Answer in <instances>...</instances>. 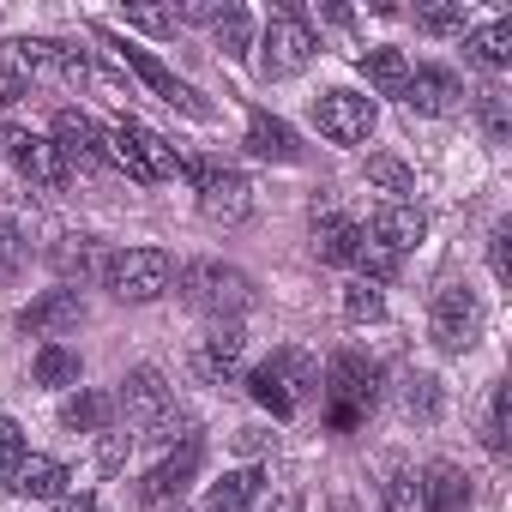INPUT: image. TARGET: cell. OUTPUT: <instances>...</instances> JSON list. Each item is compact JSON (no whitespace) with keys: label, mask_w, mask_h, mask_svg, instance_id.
<instances>
[{"label":"cell","mask_w":512,"mask_h":512,"mask_svg":"<svg viewBox=\"0 0 512 512\" xmlns=\"http://www.w3.org/2000/svg\"><path fill=\"white\" fill-rule=\"evenodd\" d=\"M67 482H73V476H67V464H61V458L25 452V464L13 470V482H7V488H13V494H25V500H61V494H67Z\"/></svg>","instance_id":"cell-23"},{"label":"cell","mask_w":512,"mask_h":512,"mask_svg":"<svg viewBox=\"0 0 512 512\" xmlns=\"http://www.w3.org/2000/svg\"><path fill=\"white\" fill-rule=\"evenodd\" d=\"M488 266H494L500 284H512V223H500V229L488 235Z\"/></svg>","instance_id":"cell-41"},{"label":"cell","mask_w":512,"mask_h":512,"mask_svg":"<svg viewBox=\"0 0 512 512\" xmlns=\"http://www.w3.org/2000/svg\"><path fill=\"white\" fill-rule=\"evenodd\" d=\"M476 121H482V133H488L494 145L512 139V115H506V97H500V91H482V97H476Z\"/></svg>","instance_id":"cell-39"},{"label":"cell","mask_w":512,"mask_h":512,"mask_svg":"<svg viewBox=\"0 0 512 512\" xmlns=\"http://www.w3.org/2000/svg\"><path fill=\"white\" fill-rule=\"evenodd\" d=\"M344 320L350 326H362V320H386V296L374 290V284H344Z\"/></svg>","instance_id":"cell-37"},{"label":"cell","mask_w":512,"mask_h":512,"mask_svg":"<svg viewBox=\"0 0 512 512\" xmlns=\"http://www.w3.org/2000/svg\"><path fill=\"white\" fill-rule=\"evenodd\" d=\"M314 392H320V362H314L308 350H296V344L272 350L260 368L247 374V398H253V404H266L272 416H296Z\"/></svg>","instance_id":"cell-1"},{"label":"cell","mask_w":512,"mask_h":512,"mask_svg":"<svg viewBox=\"0 0 512 512\" xmlns=\"http://www.w3.org/2000/svg\"><path fill=\"white\" fill-rule=\"evenodd\" d=\"M55 512H97V500H91V494H61Z\"/></svg>","instance_id":"cell-45"},{"label":"cell","mask_w":512,"mask_h":512,"mask_svg":"<svg viewBox=\"0 0 512 512\" xmlns=\"http://www.w3.org/2000/svg\"><path fill=\"white\" fill-rule=\"evenodd\" d=\"M19 464H25V428L13 416H0V482H13Z\"/></svg>","instance_id":"cell-40"},{"label":"cell","mask_w":512,"mask_h":512,"mask_svg":"<svg viewBox=\"0 0 512 512\" xmlns=\"http://www.w3.org/2000/svg\"><path fill=\"white\" fill-rule=\"evenodd\" d=\"M31 374H37V386H79L85 362H79V350H67V344H43L37 362H31Z\"/></svg>","instance_id":"cell-32"},{"label":"cell","mask_w":512,"mask_h":512,"mask_svg":"<svg viewBox=\"0 0 512 512\" xmlns=\"http://www.w3.org/2000/svg\"><path fill=\"white\" fill-rule=\"evenodd\" d=\"M260 79H296L308 61H314V31H308V13L302 7H278L272 13V25L260 31Z\"/></svg>","instance_id":"cell-6"},{"label":"cell","mask_w":512,"mask_h":512,"mask_svg":"<svg viewBox=\"0 0 512 512\" xmlns=\"http://www.w3.org/2000/svg\"><path fill=\"white\" fill-rule=\"evenodd\" d=\"M428 338L440 356H464L476 338H482V302L470 284H440L434 302H428Z\"/></svg>","instance_id":"cell-7"},{"label":"cell","mask_w":512,"mask_h":512,"mask_svg":"<svg viewBox=\"0 0 512 512\" xmlns=\"http://www.w3.org/2000/svg\"><path fill=\"white\" fill-rule=\"evenodd\" d=\"M103 284L115 302H157L175 284V260L163 247H121L103 260Z\"/></svg>","instance_id":"cell-5"},{"label":"cell","mask_w":512,"mask_h":512,"mask_svg":"<svg viewBox=\"0 0 512 512\" xmlns=\"http://www.w3.org/2000/svg\"><path fill=\"white\" fill-rule=\"evenodd\" d=\"M121 19H127V31H145V37H175V31H181L175 7H151V0H133V7H121Z\"/></svg>","instance_id":"cell-36"},{"label":"cell","mask_w":512,"mask_h":512,"mask_svg":"<svg viewBox=\"0 0 512 512\" xmlns=\"http://www.w3.org/2000/svg\"><path fill=\"white\" fill-rule=\"evenodd\" d=\"M109 422H115V392L79 386V392L61 404V428H67V434H109Z\"/></svg>","instance_id":"cell-24"},{"label":"cell","mask_w":512,"mask_h":512,"mask_svg":"<svg viewBox=\"0 0 512 512\" xmlns=\"http://www.w3.org/2000/svg\"><path fill=\"white\" fill-rule=\"evenodd\" d=\"M506 428H512V386L494 380V392H488V446L500 458H506Z\"/></svg>","instance_id":"cell-38"},{"label":"cell","mask_w":512,"mask_h":512,"mask_svg":"<svg viewBox=\"0 0 512 512\" xmlns=\"http://www.w3.org/2000/svg\"><path fill=\"white\" fill-rule=\"evenodd\" d=\"M55 151H61L67 175L73 169H109V127H97L79 109H61L55 115Z\"/></svg>","instance_id":"cell-12"},{"label":"cell","mask_w":512,"mask_h":512,"mask_svg":"<svg viewBox=\"0 0 512 512\" xmlns=\"http://www.w3.org/2000/svg\"><path fill=\"white\" fill-rule=\"evenodd\" d=\"M247 151L260 157V163H296L302 157V139L284 115H266V109H253L247 115Z\"/></svg>","instance_id":"cell-17"},{"label":"cell","mask_w":512,"mask_h":512,"mask_svg":"<svg viewBox=\"0 0 512 512\" xmlns=\"http://www.w3.org/2000/svg\"><path fill=\"white\" fill-rule=\"evenodd\" d=\"M97 37H103V43H109V49H115V55H121V61H127V67H133V73H139V79H145V85H151V91H157V97L169 103V109H181V115H193V121H211V103H205V97H199V91H193L187 79H175V73H169V67H163V61H157L151 49L115 43L109 31H97Z\"/></svg>","instance_id":"cell-9"},{"label":"cell","mask_w":512,"mask_h":512,"mask_svg":"<svg viewBox=\"0 0 512 512\" xmlns=\"http://www.w3.org/2000/svg\"><path fill=\"white\" fill-rule=\"evenodd\" d=\"M380 500H386V512H422V476L410 464H392L380 482Z\"/></svg>","instance_id":"cell-33"},{"label":"cell","mask_w":512,"mask_h":512,"mask_svg":"<svg viewBox=\"0 0 512 512\" xmlns=\"http://www.w3.org/2000/svg\"><path fill=\"white\" fill-rule=\"evenodd\" d=\"M356 241H362V223L344 217V211H314V253L326 266H350L356 260Z\"/></svg>","instance_id":"cell-22"},{"label":"cell","mask_w":512,"mask_h":512,"mask_svg":"<svg viewBox=\"0 0 512 512\" xmlns=\"http://www.w3.org/2000/svg\"><path fill=\"white\" fill-rule=\"evenodd\" d=\"M368 235H374V241H386V247L398 253V260H404L410 247H422V235H428V217H422V205H392V199H386V205L374 211Z\"/></svg>","instance_id":"cell-18"},{"label":"cell","mask_w":512,"mask_h":512,"mask_svg":"<svg viewBox=\"0 0 512 512\" xmlns=\"http://www.w3.org/2000/svg\"><path fill=\"white\" fill-rule=\"evenodd\" d=\"M181 302L211 320H235L253 308V278L229 260H193V266H181Z\"/></svg>","instance_id":"cell-4"},{"label":"cell","mask_w":512,"mask_h":512,"mask_svg":"<svg viewBox=\"0 0 512 512\" xmlns=\"http://www.w3.org/2000/svg\"><path fill=\"white\" fill-rule=\"evenodd\" d=\"M103 260H109V253H97L91 235H61V247H55L61 278H103Z\"/></svg>","instance_id":"cell-31"},{"label":"cell","mask_w":512,"mask_h":512,"mask_svg":"<svg viewBox=\"0 0 512 512\" xmlns=\"http://www.w3.org/2000/svg\"><path fill=\"white\" fill-rule=\"evenodd\" d=\"M115 416L127 428H151L157 416H169V380L157 368H127V380L115 386Z\"/></svg>","instance_id":"cell-13"},{"label":"cell","mask_w":512,"mask_h":512,"mask_svg":"<svg viewBox=\"0 0 512 512\" xmlns=\"http://www.w3.org/2000/svg\"><path fill=\"white\" fill-rule=\"evenodd\" d=\"M7 61H13V79H37V85H91L97 79V61L91 49L79 43H55V37H13L7 43Z\"/></svg>","instance_id":"cell-3"},{"label":"cell","mask_w":512,"mask_h":512,"mask_svg":"<svg viewBox=\"0 0 512 512\" xmlns=\"http://www.w3.org/2000/svg\"><path fill=\"white\" fill-rule=\"evenodd\" d=\"M260 488H266V470H260V464L223 470V476L211 482V500H205V512H253V506H260Z\"/></svg>","instance_id":"cell-21"},{"label":"cell","mask_w":512,"mask_h":512,"mask_svg":"<svg viewBox=\"0 0 512 512\" xmlns=\"http://www.w3.org/2000/svg\"><path fill=\"white\" fill-rule=\"evenodd\" d=\"M368 187H380L392 205H416V169L404 157H368Z\"/></svg>","instance_id":"cell-29"},{"label":"cell","mask_w":512,"mask_h":512,"mask_svg":"<svg viewBox=\"0 0 512 512\" xmlns=\"http://www.w3.org/2000/svg\"><path fill=\"white\" fill-rule=\"evenodd\" d=\"M398 404H404V416L410 422H440V410H446V386L428 374V368H410L404 380H398Z\"/></svg>","instance_id":"cell-26"},{"label":"cell","mask_w":512,"mask_h":512,"mask_svg":"<svg viewBox=\"0 0 512 512\" xmlns=\"http://www.w3.org/2000/svg\"><path fill=\"white\" fill-rule=\"evenodd\" d=\"M320 392L332 398V422H338V428H356V422L380 404L386 368H380L368 350H338V356L326 362V386H320Z\"/></svg>","instance_id":"cell-2"},{"label":"cell","mask_w":512,"mask_h":512,"mask_svg":"<svg viewBox=\"0 0 512 512\" xmlns=\"http://www.w3.org/2000/svg\"><path fill=\"white\" fill-rule=\"evenodd\" d=\"M0 151H7V163L25 175V181H37V187H67V163H61V151H55V139H43V133H31V127H0Z\"/></svg>","instance_id":"cell-11"},{"label":"cell","mask_w":512,"mask_h":512,"mask_svg":"<svg viewBox=\"0 0 512 512\" xmlns=\"http://www.w3.org/2000/svg\"><path fill=\"white\" fill-rule=\"evenodd\" d=\"M374 121H380L374 97H362V91H326V97H314V127L332 145H368Z\"/></svg>","instance_id":"cell-10"},{"label":"cell","mask_w":512,"mask_h":512,"mask_svg":"<svg viewBox=\"0 0 512 512\" xmlns=\"http://www.w3.org/2000/svg\"><path fill=\"white\" fill-rule=\"evenodd\" d=\"M416 31H428V37H464V31H470V7H464V0L416 7Z\"/></svg>","instance_id":"cell-34"},{"label":"cell","mask_w":512,"mask_h":512,"mask_svg":"<svg viewBox=\"0 0 512 512\" xmlns=\"http://www.w3.org/2000/svg\"><path fill=\"white\" fill-rule=\"evenodd\" d=\"M350 266H362V272H368L362 284H386V278H398V266H404V260H398V253H392L386 241H374V235L362 229V241H356V260H350Z\"/></svg>","instance_id":"cell-35"},{"label":"cell","mask_w":512,"mask_h":512,"mask_svg":"<svg viewBox=\"0 0 512 512\" xmlns=\"http://www.w3.org/2000/svg\"><path fill=\"white\" fill-rule=\"evenodd\" d=\"M235 452L260 458V452H266V428H241V434H235Z\"/></svg>","instance_id":"cell-44"},{"label":"cell","mask_w":512,"mask_h":512,"mask_svg":"<svg viewBox=\"0 0 512 512\" xmlns=\"http://www.w3.org/2000/svg\"><path fill=\"white\" fill-rule=\"evenodd\" d=\"M404 103H410L416 115H458V109H464V79H458L452 67H410Z\"/></svg>","instance_id":"cell-15"},{"label":"cell","mask_w":512,"mask_h":512,"mask_svg":"<svg viewBox=\"0 0 512 512\" xmlns=\"http://www.w3.org/2000/svg\"><path fill=\"white\" fill-rule=\"evenodd\" d=\"M187 181L199 187V211H205V223L235 229V223L253 211V187H247V175L229 169V163H187Z\"/></svg>","instance_id":"cell-8"},{"label":"cell","mask_w":512,"mask_h":512,"mask_svg":"<svg viewBox=\"0 0 512 512\" xmlns=\"http://www.w3.org/2000/svg\"><path fill=\"white\" fill-rule=\"evenodd\" d=\"M211 37H217V49H223L229 61H247V55H253V13H247V7H223V13L211 19Z\"/></svg>","instance_id":"cell-30"},{"label":"cell","mask_w":512,"mask_h":512,"mask_svg":"<svg viewBox=\"0 0 512 512\" xmlns=\"http://www.w3.org/2000/svg\"><path fill=\"white\" fill-rule=\"evenodd\" d=\"M85 320V296L67 284V290H43L31 308H19V332H31V338H67L73 326Z\"/></svg>","instance_id":"cell-14"},{"label":"cell","mask_w":512,"mask_h":512,"mask_svg":"<svg viewBox=\"0 0 512 512\" xmlns=\"http://www.w3.org/2000/svg\"><path fill=\"white\" fill-rule=\"evenodd\" d=\"M199 458H205V446H199V440H181V446H175V452L145 476V500H169V494H181V488L193 482Z\"/></svg>","instance_id":"cell-25"},{"label":"cell","mask_w":512,"mask_h":512,"mask_svg":"<svg viewBox=\"0 0 512 512\" xmlns=\"http://www.w3.org/2000/svg\"><path fill=\"white\" fill-rule=\"evenodd\" d=\"M464 49H470V61H482L488 73H506V67H512V19H494V25H482V31H464Z\"/></svg>","instance_id":"cell-27"},{"label":"cell","mask_w":512,"mask_h":512,"mask_svg":"<svg viewBox=\"0 0 512 512\" xmlns=\"http://www.w3.org/2000/svg\"><path fill=\"white\" fill-rule=\"evenodd\" d=\"M241 356H247L241 320H211L205 338H199V350H193V368H199L205 380H229V374L241 368Z\"/></svg>","instance_id":"cell-16"},{"label":"cell","mask_w":512,"mask_h":512,"mask_svg":"<svg viewBox=\"0 0 512 512\" xmlns=\"http://www.w3.org/2000/svg\"><path fill=\"white\" fill-rule=\"evenodd\" d=\"M416 476H422V512H464V506H470V476H464L458 464L434 458V464H422Z\"/></svg>","instance_id":"cell-20"},{"label":"cell","mask_w":512,"mask_h":512,"mask_svg":"<svg viewBox=\"0 0 512 512\" xmlns=\"http://www.w3.org/2000/svg\"><path fill=\"white\" fill-rule=\"evenodd\" d=\"M362 73H368V85H374L380 97H404V85H410V61H404V49H392V43L368 49V55H362Z\"/></svg>","instance_id":"cell-28"},{"label":"cell","mask_w":512,"mask_h":512,"mask_svg":"<svg viewBox=\"0 0 512 512\" xmlns=\"http://www.w3.org/2000/svg\"><path fill=\"white\" fill-rule=\"evenodd\" d=\"M266 512H290V506H284V500H272V506H266Z\"/></svg>","instance_id":"cell-46"},{"label":"cell","mask_w":512,"mask_h":512,"mask_svg":"<svg viewBox=\"0 0 512 512\" xmlns=\"http://www.w3.org/2000/svg\"><path fill=\"white\" fill-rule=\"evenodd\" d=\"M25 266V235L7 223V217H0V278H13Z\"/></svg>","instance_id":"cell-42"},{"label":"cell","mask_w":512,"mask_h":512,"mask_svg":"<svg viewBox=\"0 0 512 512\" xmlns=\"http://www.w3.org/2000/svg\"><path fill=\"white\" fill-rule=\"evenodd\" d=\"M217 13H223V0H187V7H175L181 25H211Z\"/></svg>","instance_id":"cell-43"},{"label":"cell","mask_w":512,"mask_h":512,"mask_svg":"<svg viewBox=\"0 0 512 512\" xmlns=\"http://www.w3.org/2000/svg\"><path fill=\"white\" fill-rule=\"evenodd\" d=\"M115 133H121V139L133 145V157H139V163L151 169V181H169V175H187V163H193V157H181V151H175V145H169L163 133H151V127H139V121H121Z\"/></svg>","instance_id":"cell-19"}]
</instances>
